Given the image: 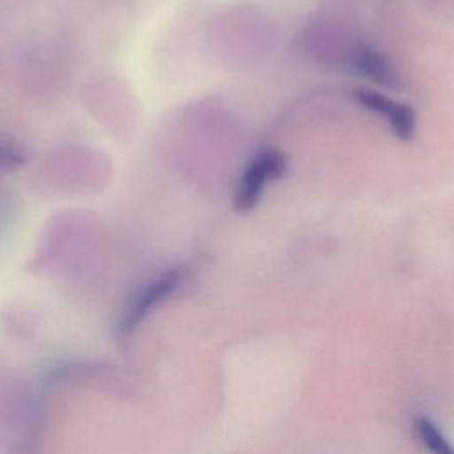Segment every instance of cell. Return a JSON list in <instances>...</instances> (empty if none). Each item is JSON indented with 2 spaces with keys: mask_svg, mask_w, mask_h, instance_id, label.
Here are the masks:
<instances>
[{
  "mask_svg": "<svg viewBox=\"0 0 454 454\" xmlns=\"http://www.w3.org/2000/svg\"><path fill=\"white\" fill-rule=\"evenodd\" d=\"M27 160V154L20 145L0 140V176L14 172Z\"/></svg>",
  "mask_w": 454,
  "mask_h": 454,
  "instance_id": "cell-5",
  "label": "cell"
},
{
  "mask_svg": "<svg viewBox=\"0 0 454 454\" xmlns=\"http://www.w3.org/2000/svg\"><path fill=\"white\" fill-rule=\"evenodd\" d=\"M186 273L183 266H174L167 270L165 273L153 278L149 284H145L131 300V303L126 309L124 317L121 319V330H131L135 328L153 309H156L161 301H165L170 294H174L176 289L183 284Z\"/></svg>",
  "mask_w": 454,
  "mask_h": 454,
  "instance_id": "cell-2",
  "label": "cell"
},
{
  "mask_svg": "<svg viewBox=\"0 0 454 454\" xmlns=\"http://www.w3.org/2000/svg\"><path fill=\"white\" fill-rule=\"evenodd\" d=\"M415 433H417L420 443L424 445V449L429 450L431 454H454V449L449 443V440L438 431V427L431 420H427L424 417L417 419Z\"/></svg>",
  "mask_w": 454,
  "mask_h": 454,
  "instance_id": "cell-4",
  "label": "cell"
},
{
  "mask_svg": "<svg viewBox=\"0 0 454 454\" xmlns=\"http://www.w3.org/2000/svg\"><path fill=\"white\" fill-rule=\"evenodd\" d=\"M287 168L286 154L273 145H264L247 161L234 190L232 204L238 211H252L262 199L266 188L278 181Z\"/></svg>",
  "mask_w": 454,
  "mask_h": 454,
  "instance_id": "cell-1",
  "label": "cell"
},
{
  "mask_svg": "<svg viewBox=\"0 0 454 454\" xmlns=\"http://www.w3.org/2000/svg\"><path fill=\"white\" fill-rule=\"evenodd\" d=\"M353 98L362 105V108L371 110L374 115L381 117L394 137L401 140H410L415 133L417 119L411 106L392 99L387 94H381L372 89H356Z\"/></svg>",
  "mask_w": 454,
  "mask_h": 454,
  "instance_id": "cell-3",
  "label": "cell"
}]
</instances>
